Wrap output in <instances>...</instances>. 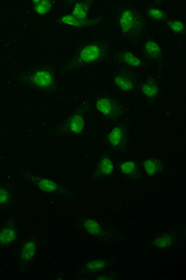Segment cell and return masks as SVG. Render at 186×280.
Segmentation results:
<instances>
[{"mask_svg":"<svg viewBox=\"0 0 186 280\" xmlns=\"http://www.w3.org/2000/svg\"><path fill=\"white\" fill-rule=\"evenodd\" d=\"M110 57V42L107 40H97L82 43L62 66L61 73H73L101 64Z\"/></svg>","mask_w":186,"mask_h":280,"instance_id":"1","label":"cell"},{"mask_svg":"<svg viewBox=\"0 0 186 280\" xmlns=\"http://www.w3.org/2000/svg\"><path fill=\"white\" fill-rule=\"evenodd\" d=\"M116 24L122 38L134 43L141 41L147 30L146 19L142 13L130 5L118 6Z\"/></svg>","mask_w":186,"mask_h":280,"instance_id":"2","label":"cell"},{"mask_svg":"<svg viewBox=\"0 0 186 280\" xmlns=\"http://www.w3.org/2000/svg\"><path fill=\"white\" fill-rule=\"evenodd\" d=\"M17 80L25 87L41 93H51L56 90L55 71L53 66L43 65L22 71L16 75Z\"/></svg>","mask_w":186,"mask_h":280,"instance_id":"3","label":"cell"},{"mask_svg":"<svg viewBox=\"0 0 186 280\" xmlns=\"http://www.w3.org/2000/svg\"><path fill=\"white\" fill-rule=\"evenodd\" d=\"M77 224L88 236L104 243L122 242L125 238L119 229L88 216H80Z\"/></svg>","mask_w":186,"mask_h":280,"instance_id":"4","label":"cell"},{"mask_svg":"<svg viewBox=\"0 0 186 280\" xmlns=\"http://www.w3.org/2000/svg\"><path fill=\"white\" fill-rule=\"evenodd\" d=\"M22 174L27 182L41 192L49 194H63L66 192L60 184L44 175L28 170L22 171Z\"/></svg>","mask_w":186,"mask_h":280,"instance_id":"5","label":"cell"},{"mask_svg":"<svg viewBox=\"0 0 186 280\" xmlns=\"http://www.w3.org/2000/svg\"><path fill=\"white\" fill-rule=\"evenodd\" d=\"M180 228L176 227L166 230L149 238L147 241L140 244V247L147 249L165 250L174 245L178 240Z\"/></svg>","mask_w":186,"mask_h":280,"instance_id":"6","label":"cell"},{"mask_svg":"<svg viewBox=\"0 0 186 280\" xmlns=\"http://www.w3.org/2000/svg\"><path fill=\"white\" fill-rule=\"evenodd\" d=\"M116 260L110 257L91 259L81 264L76 270L78 277H89L111 269L116 264Z\"/></svg>","mask_w":186,"mask_h":280,"instance_id":"7","label":"cell"},{"mask_svg":"<svg viewBox=\"0 0 186 280\" xmlns=\"http://www.w3.org/2000/svg\"><path fill=\"white\" fill-rule=\"evenodd\" d=\"M115 87L125 92H133L138 85V76L129 69H118L112 76Z\"/></svg>","mask_w":186,"mask_h":280,"instance_id":"8","label":"cell"},{"mask_svg":"<svg viewBox=\"0 0 186 280\" xmlns=\"http://www.w3.org/2000/svg\"><path fill=\"white\" fill-rule=\"evenodd\" d=\"M85 123L84 115L82 113L77 111L72 113L60 124L57 125L55 131L58 133L78 134L83 130Z\"/></svg>","mask_w":186,"mask_h":280,"instance_id":"9","label":"cell"},{"mask_svg":"<svg viewBox=\"0 0 186 280\" xmlns=\"http://www.w3.org/2000/svg\"><path fill=\"white\" fill-rule=\"evenodd\" d=\"M116 64L129 69H140L143 66L141 58L128 49H117L112 56Z\"/></svg>","mask_w":186,"mask_h":280,"instance_id":"10","label":"cell"},{"mask_svg":"<svg viewBox=\"0 0 186 280\" xmlns=\"http://www.w3.org/2000/svg\"><path fill=\"white\" fill-rule=\"evenodd\" d=\"M102 21L101 17L88 18L87 19L79 20L75 19L67 13H65L57 17L54 24L58 26L72 27V28L83 29L98 24Z\"/></svg>","mask_w":186,"mask_h":280,"instance_id":"11","label":"cell"},{"mask_svg":"<svg viewBox=\"0 0 186 280\" xmlns=\"http://www.w3.org/2000/svg\"><path fill=\"white\" fill-rule=\"evenodd\" d=\"M97 109L104 116L115 119L119 116L121 109L119 104L114 99L103 97L98 99L96 103Z\"/></svg>","mask_w":186,"mask_h":280,"instance_id":"12","label":"cell"},{"mask_svg":"<svg viewBox=\"0 0 186 280\" xmlns=\"http://www.w3.org/2000/svg\"><path fill=\"white\" fill-rule=\"evenodd\" d=\"M39 239L34 236L25 242L20 254V259L22 265L27 266L34 261L39 248Z\"/></svg>","mask_w":186,"mask_h":280,"instance_id":"13","label":"cell"},{"mask_svg":"<svg viewBox=\"0 0 186 280\" xmlns=\"http://www.w3.org/2000/svg\"><path fill=\"white\" fill-rule=\"evenodd\" d=\"M92 4L91 1L87 0L72 2L69 6V12L66 13L77 19H87Z\"/></svg>","mask_w":186,"mask_h":280,"instance_id":"14","label":"cell"},{"mask_svg":"<svg viewBox=\"0 0 186 280\" xmlns=\"http://www.w3.org/2000/svg\"><path fill=\"white\" fill-rule=\"evenodd\" d=\"M143 56L149 62H156L162 57V48L160 45L153 40L144 42L141 47Z\"/></svg>","mask_w":186,"mask_h":280,"instance_id":"15","label":"cell"},{"mask_svg":"<svg viewBox=\"0 0 186 280\" xmlns=\"http://www.w3.org/2000/svg\"><path fill=\"white\" fill-rule=\"evenodd\" d=\"M164 165V162L160 159L149 158L143 162V168L148 177H153L162 173L165 169Z\"/></svg>","mask_w":186,"mask_h":280,"instance_id":"16","label":"cell"},{"mask_svg":"<svg viewBox=\"0 0 186 280\" xmlns=\"http://www.w3.org/2000/svg\"><path fill=\"white\" fill-rule=\"evenodd\" d=\"M122 174L125 177L131 179H138L140 174L139 166L134 161H126L122 162L120 165Z\"/></svg>","mask_w":186,"mask_h":280,"instance_id":"17","label":"cell"},{"mask_svg":"<svg viewBox=\"0 0 186 280\" xmlns=\"http://www.w3.org/2000/svg\"><path fill=\"white\" fill-rule=\"evenodd\" d=\"M125 131L121 126L113 128L108 135V139L110 145L113 148H119L124 143Z\"/></svg>","mask_w":186,"mask_h":280,"instance_id":"18","label":"cell"},{"mask_svg":"<svg viewBox=\"0 0 186 280\" xmlns=\"http://www.w3.org/2000/svg\"><path fill=\"white\" fill-rule=\"evenodd\" d=\"M113 164L110 158L104 157L99 161L95 170V175L98 177L110 176L113 173Z\"/></svg>","mask_w":186,"mask_h":280,"instance_id":"19","label":"cell"},{"mask_svg":"<svg viewBox=\"0 0 186 280\" xmlns=\"http://www.w3.org/2000/svg\"><path fill=\"white\" fill-rule=\"evenodd\" d=\"M145 13L148 19L153 21L162 22L166 21L168 19L167 12L160 7L153 6L147 7L145 10Z\"/></svg>","mask_w":186,"mask_h":280,"instance_id":"20","label":"cell"},{"mask_svg":"<svg viewBox=\"0 0 186 280\" xmlns=\"http://www.w3.org/2000/svg\"><path fill=\"white\" fill-rule=\"evenodd\" d=\"M17 229L13 226L4 227L0 232V245H7L15 240Z\"/></svg>","mask_w":186,"mask_h":280,"instance_id":"21","label":"cell"},{"mask_svg":"<svg viewBox=\"0 0 186 280\" xmlns=\"http://www.w3.org/2000/svg\"><path fill=\"white\" fill-rule=\"evenodd\" d=\"M53 3L49 0H34L33 8L39 15L45 16L51 12Z\"/></svg>","mask_w":186,"mask_h":280,"instance_id":"22","label":"cell"},{"mask_svg":"<svg viewBox=\"0 0 186 280\" xmlns=\"http://www.w3.org/2000/svg\"><path fill=\"white\" fill-rule=\"evenodd\" d=\"M142 93L145 97L153 98L158 93V84L155 80L149 79L145 81L141 88Z\"/></svg>","mask_w":186,"mask_h":280,"instance_id":"23","label":"cell"},{"mask_svg":"<svg viewBox=\"0 0 186 280\" xmlns=\"http://www.w3.org/2000/svg\"><path fill=\"white\" fill-rule=\"evenodd\" d=\"M166 27L170 33L176 35H183L185 33V25L182 21L179 20L167 21Z\"/></svg>","mask_w":186,"mask_h":280,"instance_id":"24","label":"cell"},{"mask_svg":"<svg viewBox=\"0 0 186 280\" xmlns=\"http://www.w3.org/2000/svg\"><path fill=\"white\" fill-rule=\"evenodd\" d=\"M90 279H118V275L115 272L101 273L88 277Z\"/></svg>","mask_w":186,"mask_h":280,"instance_id":"25","label":"cell"},{"mask_svg":"<svg viewBox=\"0 0 186 280\" xmlns=\"http://www.w3.org/2000/svg\"><path fill=\"white\" fill-rule=\"evenodd\" d=\"M11 196L7 189L0 187V206L7 205L11 200Z\"/></svg>","mask_w":186,"mask_h":280,"instance_id":"26","label":"cell"}]
</instances>
